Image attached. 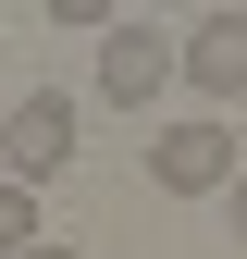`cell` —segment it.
Listing matches in <instances>:
<instances>
[{
    "instance_id": "obj_7",
    "label": "cell",
    "mask_w": 247,
    "mask_h": 259,
    "mask_svg": "<svg viewBox=\"0 0 247 259\" xmlns=\"http://www.w3.org/2000/svg\"><path fill=\"white\" fill-rule=\"evenodd\" d=\"M25 259H87V247H62V235H37V247H25Z\"/></svg>"
},
{
    "instance_id": "obj_5",
    "label": "cell",
    "mask_w": 247,
    "mask_h": 259,
    "mask_svg": "<svg viewBox=\"0 0 247 259\" xmlns=\"http://www.w3.org/2000/svg\"><path fill=\"white\" fill-rule=\"evenodd\" d=\"M37 247V185H0V259Z\"/></svg>"
},
{
    "instance_id": "obj_2",
    "label": "cell",
    "mask_w": 247,
    "mask_h": 259,
    "mask_svg": "<svg viewBox=\"0 0 247 259\" xmlns=\"http://www.w3.org/2000/svg\"><path fill=\"white\" fill-rule=\"evenodd\" d=\"M0 173H13V185L74 173V99H62V87H25V99H0Z\"/></svg>"
},
{
    "instance_id": "obj_1",
    "label": "cell",
    "mask_w": 247,
    "mask_h": 259,
    "mask_svg": "<svg viewBox=\"0 0 247 259\" xmlns=\"http://www.w3.org/2000/svg\"><path fill=\"white\" fill-rule=\"evenodd\" d=\"M235 160H247V136H235L223 111L148 123V185H161V198H223V185H235Z\"/></svg>"
},
{
    "instance_id": "obj_6",
    "label": "cell",
    "mask_w": 247,
    "mask_h": 259,
    "mask_svg": "<svg viewBox=\"0 0 247 259\" xmlns=\"http://www.w3.org/2000/svg\"><path fill=\"white\" fill-rule=\"evenodd\" d=\"M223 222H235V235H247V160H235V185H223Z\"/></svg>"
},
{
    "instance_id": "obj_8",
    "label": "cell",
    "mask_w": 247,
    "mask_h": 259,
    "mask_svg": "<svg viewBox=\"0 0 247 259\" xmlns=\"http://www.w3.org/2000/svg\"><path fill=\"white\" fill-rule=\"evenodd\" d=\"M0 185H13V173H0Z\"/></svg>"
},
{
    "instance_id": "obj_4",
    "label": "cell",
    "mask_w": 247,
    "mask_h": 259,
    "mask_svg": "<svg viewBox=\"0 0 247 259\" xmlns=\"http://www.w3.org/2000/svg\"><path fill=\"white\" fill-rule=\"evenodd\" d=\"M173 74L198 87V99H247V0H223V13H198L173 37Z\"/></svg>"
},
{
    "instance_id": "obj_3",
    "label": "cell",
    "mask_w": 247,
    "mask_h": 259,
    "mask_svg": "<svg viewBox=\"0 0 247 259\" xmlns=\"http://www.w3.org/2000/svg\"><path fill=\"white\" fill-rule=\"evenodd\" d=\"M161 87H173V37H161L148 13H111V37H99V99H111V111H148Z\"/></svg>"
}]
</instances>
